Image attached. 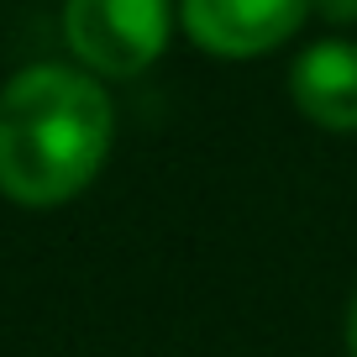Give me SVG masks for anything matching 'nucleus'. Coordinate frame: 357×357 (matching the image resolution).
I'll return each instance as SVG.
<instances>
[{"instance_id":"f257e3e1","label":"nucleus","mask_w":357,"mask_h":357,"mask_svg":"<svg viewBox=\"0 0 357 357\" xmlns=\"http://www.w3.org/2000/svg\"><path fill=\"white\" fill-rule=\"evenodd\" d=\"M111 142V89L79 63H26L0 84V195L11 205H68L100 178Z\"/></svg>"},{"instance_id":"f03ea898","label":"nucleus","mask_w":357,"mask_h":357,"mask_svg":"<svg viewBox=\"0 0 357 357\" xmlns=\"http://www.w3.org/2000/svg\"><path fill=\"white\" fill-rule=\"evenodd\" d=\"M178 0H63V43L95 79H137L168 53Z\"/></svg>"},{"instance_id":"7ed1b4c3","label":"nucleus","mask_w":357,"mask_h":357,"mask_svg":"<svg viewBox=\"0 0 357 357\" xmlns=\"http://www.w3.org/2000/svg\"><path fill=\"white\" fill-rule=\"evenodd\" d=\"M310 22V0H178V26L200 53L242 63L279 53Z\"/></svg>"},{"instance_id":"20e7f679","label":"nucleus","mask_w":357,"mask_h":357,"mask_svg":"<svg viewBox=\"0 0 357 357\" xmlns=\"http://www.w3.org/2000/svg\"><path fill=\"white\" fill-rule=\"evenodd\" d=\"M289 100L321 132H357V43L315 37L289 63Z\"/></svg>"},{"instance_id":"39448f33","label":"nucleus","mask_w":357,"mask_h":357,"mask_svg":"<svg viewBox=\"0 0 357 357\" xmlns=\"http://www.w3.org/2000/svg\"><path fill=\"white\" fill-rule=\"evenodd\" d=\"M310 16H321L326 26H352L357 22V0H310Z\"/></svg>"},{"instance_id":"423d86ee","label":"nucleus","mask_w":357,"mask_h":357,"mask_svg":"<svg viewBox=\"0 0 357 357\" xmlns=\"http://www.w3.org/2000/svg\"><path fill=\"white\" fill-rule=\"evenodd\" d=\"M347 357H357V294L347 305Z\"/></svg>"}]
</instances>
